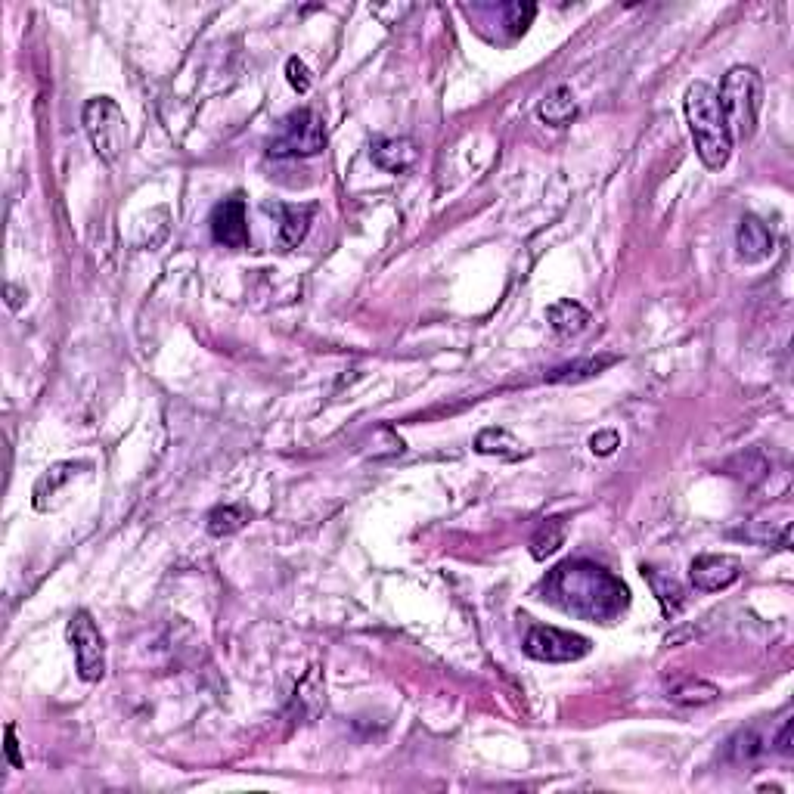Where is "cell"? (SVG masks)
<instances>
[{"instance_id":"d4e9b609","label":"cell","mask_w":794,"mask_h":794,"mask_svg":"<svg viewBox=\"0 0 794 794\" xmlns=\"http://www.w3.org/2000/svg\"><path fill=\"white\" fill-rule=\"evenodd\" d=\"M618 447H621V435H618L615 429H602V432H596V435L590 438V450H593L596 456H612Z\"/></svg>"},{"instance_id":"d6986e66","label":"cell","mask_w":794,"mask_h":794,"mask_svg":"<svg viewBox=\"0 0 794 794\" xmlns=\"http://www.w3.org/2000/svg\"><path fill=\"white\" fill-rule=\"evenodd\" d=\"M612 363H618L615 354H602V357H587V360H574V363H565L559 370H553L546 379L549 382H580V379H590V376H599L602 370H608Z\"/></svg>"},{"instance_id":"ffe728a7","label":"cell","mask_w":794,"mask_h":794,"mask_svg":"<svg viewBox=\"0 0 794 794\" xmlns=\"http://www.w3.org/2000/svg\"><path fill=\"white\" fill-rule=\"evenodd\" d=\"M562 543H565V522L562 518H549V522H543L531 537V556L546 559V556H553Z\"/></svg>"},{"instance_id":"7a4b0ae2","label":"cell","mask_w":794,"mask_h":794,"mask_svg":"<svg viewBox=\"0 0 794 794\" xmlns=\"http://www.w3.org/2000/svg\"><path fill=\"white\" fill-rule=\"evenodd\" d=\"M683 109H686V121H689V131L695 140L698 159L705 162V168L720 171L732 156V131L726 125L717 90L708 81L689 84Z\"/></svg>"},{"instance_id":"277c9868","label":"cell","mask_w":794,"mask_h":794,"mask_svg":"<svg viewBox=\"0 0 794 794\" xmlns=\"http://www.w3.org/2000/svg\"><path fill=\"white\" fill-rule=\"evenodd\" d=\"M81 121H84V131L90 137V146L97 149V156L106 165H115L121 156H125L128 121H125V112H121V106L115 100H109V97L87 100Z\"/></svg>"},{"instance_id":"3957f363","label":"cell","mask_w":794,"mask_h":794,"mask_svg":"<svg viewBox=\"0 0 794 794\" xmlns=\"http://www.w3.org/2000/svg\"><path fill=\"white\" fill-rule=\"evenodd\" d=\"M717 100L723 106L729 131L736 137H742V140L754 137L757 121H760V106H763V78H760V72L751 69V66H732L723 75Z\"/></svg>"},{"instance_id":"9c48e42d","label":"cell","mask_w":794,"mask_h":794,"mask_svg":"<svg viewBox=\"0 0 794 794\" xmlns=\"http://www.w3.org/2000/svg\"><path fill=\"white\" fill-rule=\"evenodd\" d=\"M211 236L215 242L227 249H246L249 246V218H246V202L239 196L224 199L215 211H211Z\"/></svg>"},{"instance_id":"83f0119b","label":"cell","mask_w":794,"mask_h":794,"mask_svg":"<svg viewBox=\"0 0 794 794\" xmlns=\"http://www.w3.org/2000/svg\"><path fill=\"white\" fill-rule=\"evenodd\" d=\"M7 295H10V308L16 311V308H19V298H16V286H7Z\"/></svg>"},{"instance_id":"52a82bcc","label":"cell","mask_w":794,"mask_h":794,"mask_svg":"<svg viewBox=\"0 0 794 794\" xmlns=\"http://www.w3.org/2000/svg\"><path fill=\"white\" fill-rule=\"evenodd\" d=\"M69 643L75 649L78 677L84 683H100L106 677V643L103 633L87 612H75L69 621Z\"/></svg>"},{"instance_id":"cb8c5ba5","label":"cell","mask_w":794,"mask_h":794,"mask_svg":"<svg viewBox=\"0 0 794 794\" xmlns=\"http://www.w3.org/2000/svg\"><path fill=\"white\" fill-rule=\"evenodd\" d=\"M286 78H289V84L298 90V94H308V90H311V69L304 66L298 56H289V63H286Z\"/></svg>"},{"instance_id":"2e32d148","label":"cell","mask_w":794,"mask_h":794,"mask_svg":"<svg viewBox=\"0 0 794 794\" xmlns=\"http://www.w3.org/2000/svg\"><path fill=\"white\" fill-rule=\"evenodd\" d=\"M546 320H549V326H553L559 335H577V332L587 329L590 311L584 308V304H577L571 298H562V301L549 304V308H546Z\"/></svg>"},{"instance_id":"484cf974","label":"cell","mask_w":794,"mask_h":794,"mask_svg":"<svg viewBox=\"0 0 794 794\" xmlns=\"http://www.w3.org/2000/svg\"><path fill=\"white\" fill-rule=\"evenodd\" d=\"M773 745H776V751H779V754H785V757L794 751V748H791V717H788V720L779 726V736L773 739Z\"/></svg>"},{"instance_id":"9a60e30c","label":"cell","mask_w":794,"mask_h":794,"mask_svg":"<svg viewBox=\"0 0 794 794\" xmlns=\"http://www.w3.org/2000/svg\"><path fill=\"white\" fill-rule=\"evenodd\" d=\"M475 450L481 456H497V460H522L525 456V447L522 441H518L512 432L506 429H497V425H491V429H481L478 438H475Z\"/></svg>"},{"instance_id":"7402d4cb","label":"cell","mask_w":794,"mask_h":794,"mask_svg":"<svg viewBox=\"0 0 794 794\" xmlns=\"http://www.w3.org/2000/svg\"><path fill=\"white\" fill-rule=\"evenodd\" d=\"M760 751H763V742L757 739L754 729H742V732H736V736L726 742V760H732V763H748Z\"/></svg>"},{"instance_id":"5b68a950","label":"cell","mask_w":794,"mask_h":794,"mask_svg":"<svg viewBox=\"0 0 794 794\" xmlns=\"http://www.w3.org/2000/svg\"><path fill=\"white\" fill-rule=\"evenodd\" d=\"M326 149V128L323 118L314 109H295L289 112L277 134L267 143L270 159H308Z\"/></svg>"},{"instance_id":"ba28073f","label":"cell","mask_w":794,"mask_h":794,"mask_svg":"<svg viewBox=\"0 0 794 794\" xmlns=\"http://www.w3.org/2000/svg\"><path fill=\"white\" fill-rule=\"evenodd\" d=\"M739 574H742V562L736 556H726V553H720V556L705 553L689 565V580H692V587L701 593H720V590L736 584Z\"/></svg>"},{"instance_id":"6da1fadb","label":"cell","mask_w":794,"mask_h":794,"mask_svg":"<svg viewBox=\"0 0 794 794\" xmlns=\"http://www.w3.org/2000/svg\"><path fill=\"white\" fill-rule=\"evenodd\" d=\"M540 590L543 599L562 608L565 615L593 624L618 621L630 605V590L624 580L590 559H568L556 565L543 577Z\"/></svg>"},{"instance_id":"ac0fdd59","label":"cell","mask_w":794,"mask_h":794,"mask_svg":"<svg viewBox=\"0 0 794 794\" xmlns=\"http://www.w3.org/2000/svg\"><path fill=\"white\" fill-rule=\"evenodd\" d=\"M720 695V689L708 680H695V677H686L680 683H674L667 689V698L674 701V705H683V708H698V705H711V701Z\"/></svg>"},{"instance_id":"8992f818","label":"cell","mask_w":794,"mask_h":794,"mask_svg":"<svg viewBox=\"0 0 794 794\" xmlns=\"http://www.w3.org/2000/svg\"><path fill=\"white\" fill-rule=\"evenodd\" d=\"M525 655H531L534 661L565 664L590 655V639L549 624H531L525 633Z\"/></svg>"},{"instance_id":"5bb4252c","label":"cell","mask_w":794,"mask_h":794,"mask_svg":"<svg viewBox=\"0 0 794 794\" xmlns=\"http://www.w3.org/2000/svg\"><path fill=\"white\" fill-rule=\"evenodd\" d=\"M643 577L649 580V587H652L655 599L661 602V612H664L667 618H677V615L683 612V605H686V593H683V587H680L670 574H661V571L652 568V565H643Z\"/></svg>"},{"instance_id":"4fadbf2b","label":"cell","mask_w":794,"mask_h":794,"mask_svg":"<svg viewBox=\"0 0 794 794\" xmlns=\"http://www.w3.org/2000/svg\"><path fill=\"white\" fill-rule=\"evenodd\" d=\"M537 118L549 128H565L577 118V103H574V94L571 87L559 84L556 90H549V94L537 103Z\"/></svg>"},{"instance_id":"e0dca14e","label":"cell","mask_w":794,"mask_h":794,"mask_svg":"<svg viewBox=\"0 0 794 794\" xmlns=\"http://www.w3.org/2000/svg\"><path fill=\"white\" fill-rule=\"evenodd\" d=\"M78 469H87V463H56V466H50L35 484V506L44 512L47 509V497H56L59 491H63V487L78 475Z\"/></svg>"},{"instance_id":"8fae6325","label":"cell","mask_w":794,"mask_h":794,"mask_svg":"<svg viewBox=\"0 0 794 794\" xmlns=\"http://www.w3.org/2000/svg\"><path fill=\"white\" fill-rule=\"evenodd\" d=\"M736 249H739V258L745 264H757L763 258L773 255V233L770 227L763 224L760 218L754 215H745L739 221V230H736Z\"/></svg>"},{"instance_id":"30bf717a","label":"cell","mask_w":794,"mask_h":794,"mask_svg":"<svg viewBox=\"0 0 794 794\" xmlns=\"http://www.w3.org/2000/svg\"><path fill=\"white\" fill-rule=\"evenodd\" d=\"M264 211L267 215L277 218V233H280V246L289 252V249H298L304 236L311 230V221H314V205H283V202H264Z\"/></svg>"},{"instance_id":"44dd1931","label":"cell","mask_w":794,"mask_h":794,"mask_svg":"<svg viewBox=\"0 0 794 794\" xmlns=\"http://www.w3.org/2000/svg\"><path fill=\"white\" fill-rule=\"evenodd\" d=\"M246 522H249V512L242 509V506L227 503V506H218V509L208 512V534L227 537V534H236Z\"/></svg>"},{"instance_id":"603a6c76","label":"cell","mask_w":794,"mask_h":794,"mask_svg":"<svg viewBox=\"0 0 794 794\" xmlns=\"http://www.w3.org/2000/svg\"><path fill=\"white\" fill-rule=\"evenodd\" d=\"M503 13H506L503 25H506L509 38H522L528 32V25L534 22V16H537V7L534 4H506Z\"/></svg>"},{"instance_id":"7c38bea8","label":"cell","mask_w":794,"mask_h":794,"mask_svg":"<svg viewBox=\"0 0 794 794\" xmlns=\"http://www.w3.org/2000/svg\"><path fill=\"white\" fill-rule=\"evenodd\" d=\"M373 162L388 171V174H404L416 165V143L407 140V137H385V140H376L373 143Z\"/></svg>"},{"instance_id":"4316f807","label":"cell","mask_w":794,"mask_h":794,"mask_svg":"<svg viewBox=\"0 0 794 794\" xmlns=\"http://www.w3.org/2000/svg\"><path fill=\"white\" fill-rule=\"evenodd\" d=\"M7 760L19 770L22 767V757H19V742H16V726H7Z\"/></svg>"}]
</instances>
